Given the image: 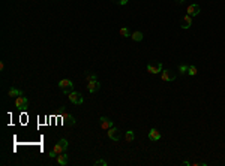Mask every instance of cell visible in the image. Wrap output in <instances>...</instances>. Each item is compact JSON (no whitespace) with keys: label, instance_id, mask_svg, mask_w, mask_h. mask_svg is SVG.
<instances>
[{"label":"cell","instance_id":"obj_9","mask_svg":"<svg viewBox=\"0 0 225 166\" xmlns=\"http://www.w3.org/2000/svg\"><path fill=\"white\" fill-rule=\"evenodd\" d=\"M99 126H101L102 130H108V129L112 127V120L107 118V117H101V118H99Z\"/></svg>","mask_w":225,"mask_h":166},{"label":"cell","instance_id":"obj_10","mask_svg":"<svg viewBox=\"0 0 225 166\" xmlns=\"http://www.w3.org/2000/svg\"><path fill=\"white\" fill-rule=\"evenodd\" d=\"M99 88H101V84H99L98 79H96V81H89V83H87V92L90 93V94L96 93Z\"/></svg>","mask_w":225,"mask_h":166},{"label":"cell","instance_id":"obj_19","mask_svg":"<svg viewBox=\"0 0 225 166\" xmlns=\"http://www.w3.org/2000/svg\"><path fill=\"white\" fill-rule=\"evenodd\" d=\"M188 74H189L191 76H195V75H197V67L195 66H188Z\"/></svg>","mask_w":225,"mask_h":166},{"label":"cell","instance_id":"obj_6","mask_svg":"<svg viewBox=\"0 0 225 166\" xmlns=\"http://www.w3.org/2000/svg\"><path fill=\"white\" fill-rule=\"evenodd\" d=\"M176 72H173V70H170V69H165V70H162L161 72V78H162V81H174L176 79Z\"/></svg>","mask_w":225,"mask_h":166},{"label":"cell","instance_id":"obj_14","mask_svg":"<svg viewBox=\"0 0 225 166\" xmlns=\"http://www.w3.org/2000/svg\"><path fill=\"white\" fill-rule=\"evenodd\" d=\"M149 139H150V141H159V139H161V133L158 132L156 129H150V132H149Z\"/></svg>","mask_w":225,"mask_h":166},{"label":"cell","instance_id":"obj_4","mask_svg":"<svg viewBox=\"0 0 225 166\" xmlns=\"http://www.w3.org/2000/svg\"><path fill=\"white\" fill-rule=\"evenodd\" d=\"M27 105H29V100L27 97L23 94V96H18L17 99H15V108L20 109V111H24L27 108Z\"/></svg>","mask_w":225,"mask_h":166},{"label":"cell","instance_id":"obj_3","mask_svg":"<svg viewBox=\"0 0 225 166\" xmlns=\"http://www.w3.org/2000/svg\"><path fill=\"white\" fill-rule=\"evenodd\" d=\"M66 148H68V141H66L65 138H62L60 141L54 145L53 151H54L56 154H62V153H65V151H66Z\"/></svg>","mask_w":225,"mask_h":166},{"label":"cell","instance_id":"obj_20","mask_svg":"<svg viewBox=\"0 0 225 166\" xmlns=\"http://www.w3.org/2000/svg\"><path fill=\"white\" fill-rule=\"evenodd\" d=\"M134 138H135V136H134V132H132V130H128V132H126V141L132 142L134 141Z\"/></svg>","mask_w":225,"mask_h":166},{"label":"cell","instance_id":"obj_25","mask_svg":"<svg viewBox=\"0 0 225 166\" xmlns=\"http://www.w3.org/2000/svg\"><path fill=\"white\" fill-rule=\"evenodd\" d=\"M5 69V63L3 61H0V70H3Z\"/></svg>","mask_w":225,"mask_h":166},{"label":"cell","instance_id":"obj_17","mask_svg":"<svg viewBox=\"0 0 225 166\" xmlns=\"http://www.w3.org/2000/svg\"><path fill=\"white\" fill-rule=\"evenodd\" d=\"M120 36H123V38H129V29H128V27H122Z\"/></svg>","mask_w":225,"mask_h":166},{"label":"cell","instance_id":"obj_23","mask_svg":"<svg viewBox=\"0 0 225 166\" xmlns=\"http://www.w3.org/2000/svg\"><path fill=\"white\" fill-rule=\"evenodd\" d=\"M114 3H117V5H126L128 3V0H112Z\"/></svg>","mask_w":225,"mask_h":166},{"label":"cell","instance_id":"obj_15","mask_svg":"<svg viewBox=\"0 0 225 166\" xmlns=\"http://www.w3.org/2000/svg\"><path fill=\"white\" fill-rule=\"evenodd\" d=\"M8 96L9 97H18V96H23V92L18 90V88H15V87H12V88H9L8 90Z\"/></svg>","mask_w":225,"mask_h":166},{"label":"cell","instance_id":"obj_21","mask_svg":"<svg viewBox=\"0 0 225 166\" xmlns=\"http://www.w3.org/2000/svg\"><path fill=\"white\" fill-rule=\"evenodd\" d=\"M179 72H180V74H182V75L188 74V66H186V65H182V66L179 67Z\"/></svg>","mask_w":225,"mask_h":166},{"label":"cell","instance_id":"obj_1","mask_svg":"<svg viewBox=\"0 0 225 166\" xmlns=\"http://www.w3.org/2000/svg\"><path fill=\"white\" fill-rule=\"evenodd\" d=\"M57 85L65 94H69L71 92H74V83L71 79H60Z\"/></svg>","mask_w":225,"mask_h":166},{"label":"cell","instance_id":"obj_18","mask_svg":"<svg viewBox=\"0 0 225 166\" xmlns=\"http://www.w3.org/2000/svg\"><path fill=\"white\" fill-rule=\"evenodd\" d=\"M86 81L89 83V81H96V74H93V72H89V74L86 75Z\"/></svg>","mask_w":225,"mask_h":166},{"label":"cell","instance_id":"obj_22","mask_svg":"<svg viewBox=\"0 0 225 166\" xmlns=\"http://www.w3.org/2000/svg\"><path fill=\"white\" fill-rule=\"evenodd\" d=\"M93 165L95 166H107V162H105V160H96Z\"/></svg>","mask_w":225,"mask_h":166},{"label":"cell","instance_id":"obj_12","mask_svg":"<svg viewBox=\"0 0 225 166\" xmlns=\"http://www.w3.org/2000/svg\"><path fill=\"white\" fill-rule=\"evenodd\" d=\"M182 29H189L191 25H192V17H191V15H188V14H186V15H185V17H183V20H182Z\"/></svg>","mask_w":225,"mask_h":166},{"label":"cell","instance_id":"obj_8","mask_svg":"<svg viewBox=\"0 0 225 166\" xmlns=\"http://www.w3.org/2000/svg\"><path fill=\"white\" fill-rule=\"evenodd\" d=\"M107 135H108V138H110L111 141H119V139H120V132H119V129L114 127V126H112L111 129L107 130Z\"/></svg>","mask_w":225,"mask_h":166},{"label":"cell","instance_id":"obj_24","mask_svg":"<svg viewBox=\"0 0 225 166\" xmlns=\"http://www.w3.org/2000/svg\"><path fill=\"white\" fill-rule=\"evenodd\" d=\"M48 157L54 159V157H57V154H56V153H54V151H50V153H48Z\"/></svg>","mask_w":225,"mask_h":166},{"label":"cell","instance_id":"obj_16","mask_svg":"<svg viewBox=\"0 0 225 166\" xmlns=\"http://www.w3.org/2000/svg\"><path fill=\"white\" fill-rule=\"evenodd\" d=\"M131 38H132L135 42H140V41H143V38H144V36H143V33H141V32H134V33L131 34Z\"/></svg>","mask_w":225,"mask_h":166},{"label":"cell","instance_id":"obj_13","mask_svg":"<svg viewBox=\"0 0 225 166\" xmlns=\"http://www.w3.org/2000/svg\"><path fill=\"white\" fill-rule=\"evenodd\" d=\"M68 159H69V156H66L65 153L57 154V163H59L60 166H66L68 165Z\"/></svg>","mask_w":225,"mask_h":166},{"label":"cell","instance_id":"obj_5","mask_svg":"<svg viewBox=\"0 0 225 166\" xmlns=\"http://www.w3.org/2000/svg\"><path fill=\"white\" fill-rule=\"evenodd\" d=\"M68 97H69V100L72 103H75V105H81V103L84 102V97L81 96V93H78V92H71L69 94H68Z\"/></svg>","mask_w":225,"mask_h":166},{"label":"cell","instance_id":"obj_7","mask_svg":"<svg viewBox=\"0 0 225 166\" xmlns=\"http://www.w3.org/2000/svg\"><path fill=\"white\" fill-rule=\"evenodd\" d=\"M147 72L149 74H159L162 72V63H149L147 65Z\"/></svg>","mask_w":225,"mask_h":166},{"label":"cell","instance_id":"obj_26","mask_svg":"<svg viewBox=\"0 0 225 166\" xmlns=\"http://www.w3.org/2000/svg\"><path fill=\"white\" fill-rule=\"evenodd\" d=\"M176 2H177L179 5H182V3H183V2H185V0H176Z\"/></svg>","mask_w":225,"mask_h":166},{"label":"cell","instance_id":"obj_2","mask_svg":"<svg viewBox=\"0 0 225 166\" xmlns=\"http://www.w3.org/2000/svg\"><path fill=\"white\" fill-rule=\"evenodd\" d=\"M57 114H59V115H60L62 118L65 120V123H66V124H69V126H74V124H75V118L71 115V114H68V112L65 111V108H63V106L59 109V112H57Z\"/></svg>","mask_w":225,"mask_h":166},{"label":"cell","instance_id":"obj_11","mask_svg":"<svg viewBox=\"0 0 225 166\" xmlns=\"http://www.w3.org/2000/svg\"><path fill=\"white\" fill-rule=\"evenodd\" d=\"M200 5H197V3H194V5H189L188 6V15H191V17H197L200 14Z\"/></svg>","mask_w":225,"mask_h":166}]
</instances>
